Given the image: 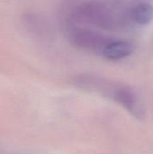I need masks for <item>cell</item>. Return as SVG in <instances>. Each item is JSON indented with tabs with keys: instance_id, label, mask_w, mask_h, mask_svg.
<instances>
[{
	"instance_id": "cell-1",
	"label": "cell",
	"mask_w": 153,
	"mask_h": 154,
	"mask_svg": "<svg viewBox=\"0 0 153 154\" xmlns=\"http://www.w3.org/2000/svg\"><path fill=\"white\" fill-rule=\"evenodd\" d=\"M77 22L88 23L106 30H116L120 20L117 14L99 0H87L78 5L72 14Z\"/></svg>"
},
{
	"instance_id": "cell-3",
	"label": "cell",
	"mask_w": 153,
	"mask_h": 154,
	"mask_svg": "<svg viewBox=\"0 0 153 154\" xmlns=\"http://www.w3.org/2000/svg\"><path fill=\"white\" fill-rule=\"evenodd\" d=\"M71 42L78 48L96 51L102 54L105 48L114 40L88 28H77L70 32Z\"/></svg>"
},
{
	"instance_id": "cell-2",
	"label": "cell",
	"mask_w": 153,
	"mask_h": 154,
	"mask_svg": "<svg viewBox=\"0 0 153 154\" xmlns=\"http://www.w3.org/2000/svg\"><path fill=\"white\" fill-rule=\"evenodd\" d=\"M106 91V97H110L122 105L133 116L139 119L144 116L142 103L136 92L130 87L111 82Z\"/></svg>"
},
{
	"instance_id": "cell-4",
	"label": "cell",
	"mask_w": 153,
	"mask_h": 154,
	"mask_svg": "<svg viewBox=\"0 0 153 154\" xmlns=\"http://www.w3.org/2000/svg\"><path fill=\"white\" fill-rule=\"evenodd\" d=\"M134 51V46L131 42L113 40L103 51L102 55L111 60H119L129 57Z\"/></svg>"
},
{
	"instance_id": "cell-5",
	"label": "cell",
	"mask_w": 153,
	"mask_h": 154,
	"mask_svg": "<svg viewBox=\"0 0 153 154\" xmlns=\"http://www.w3.org/2000/svg\"><path fill=\"white\" fill-rule=\"evenodd\" d=\"M132 17L135 23L146 25L153 21V5L147 2H142L134 5L132 10Z\"/></svg>"
}]
</instances>
